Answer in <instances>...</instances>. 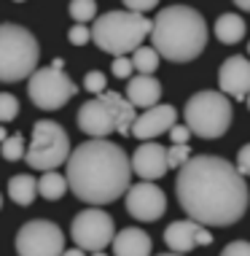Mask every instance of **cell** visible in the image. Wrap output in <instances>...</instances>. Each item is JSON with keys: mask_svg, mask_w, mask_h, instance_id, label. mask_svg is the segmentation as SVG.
I'll return each mask as SVG.
<instances>
[{"mask_svg": "<svg viewBox=\"0 0 250 256\" xmlns=\"http://www.w3.org/2000/svg\"><path fill=\"white\" fill-rule=\"evenodd\" d=\"M65 181L81 202L94 208L116 202L121 194H127L132 181L129 156L116 143L89 138L70 151Z\"/></svg>", "mask_w": 250, "mask_h": 256, "instance_id": "2", "label": "cell"}, {"mask_svg": "<svg viewBox=\"0 0 250 256\" xmlns=\"http://www.w3.org/2000/svg\"><path fill=\"white\" fill-rule=\"evenodd\" d=\"M62 256H86L81 251V248H65V251H62Z\"/></svg>", "mask_w": 250, "mask_h": 256, "instance_id": "34", "label": "cell"}, {"mask_svg": "<svg viewBox=\"0 0 250 256\" xmlns=\"http://www.w3.org/2000/svg\"><path fill=\"white\" fill-rule=\"evenodd\" d=\"M108 78H105V73H100V70H89L86 76H83V89H86L89 94H97L100 98L102 92H108Z\"/></svg>", "mask_w": 250, "mask_h": 256, "instance_id": "26", "label": "cell"}, {"mask_svg": "<svg viewBox=\"0 0 250 256\" xmlns=\"http://www.w3.org/2000/svg\"><path fill=\"white\" fill-rule=\"evenodd\" d=\"M51 70H65V60H62V57H57V60L51 62Z\"/></svg>", "mask_w": 250, "mask_h": 256, "instance_id": "35", "label": "cell"}, {"mask_svg": "<svg viewBox=\"0 0 250 256\" xmlns=\"http://www.w3.org/2000/svg\"><path fill=\"white\" fill-rule=\"evenodd\" d=\"M164 243L170 246L172 254H189L197 246H213V234L207 232V226L197 224V221H172L164 230Z\"/></svg>", "mask_w": 250, "mask_h": 256, "instance_id": "14", "label": "cell"}, {"mask_svg": "<svg viewBox=\"0 0 250 256\" xmlns=\"http://www.w3.org/2000/svg\"><path fill=\"white\" fill-rule=\"evenodd\" d=\"M135 108L121 98L119 92H102L100 98L83 102L78 110V127L92 140H105L113 132L129 138V130L135 124Z\"/></svg>", "mask_w": 250, "mask_h": 256, "instance_id": "5", "label": "cell"}, {"mask_svg": "<svg viewBox=\"0 0 250 256\" xmlns=\"http://www.w3.org/2000/svg\"><path fill=\"white\" fill-rule=\"evenodd\" d=\"M151 40L159 60L167 62H191L207 46L205 16L191 6H167L151 19Z\"/></svg>", "mask_w": 250, "mask_h": 256, "instance_id": "3", "label": "cell"}, {"mask_svg": "<svg viewBox=\"0 0 250 256\" xmlns=\"http://www.w3.org/2000/svg\"><path fill=\"white\" fill-rule=\"evenodd\" d=\"M70 238L75 240V248H81L83 254L105 251L110 240H113V218H110V213L100 210V208H86V210H81L73 218Z\"/></svg>", "mask_w": 250, "mask_h": 256, "instance_id": "10", "label": "cell"}, {"mask_svg": "<svg viewBox=\"0 0 250 256\" xmlns=\"http://www.w3.org/2000/svg\"><path fill=\"white\" fill-rule=\"evenodd\" d=\"M186 127L191 135H199L205 140L226 135V130L232 127L234 110H232V100L226 94L215 92V89H205V92L191 94L183 110Z\"/></svg>", "mask_w": 250, "mask_h": 256, "instance_id": "7", "label": "cell"}, {"mask_svg": "<svg viewBox=\"0 0 250 256\" xmlns=\"http://www.w3.org/2000/svg\"><path fill=\"white\" fill-rule=\"evenodd\" d=\"M0 154H3L5 162H19V159H24V138L22 135H8L0 143Z\"/></svg>", "mask_w": 250, "mask_h": 256, "instance_id": "23", "label": "cell"}, {"mask_svg": "<svg viewBox=\"0 0 250 256\" xmlns=\"http://www.w3.org/2000/svg\"><path fill=\"white\" fill-rule=\"evenodd\" d=\"M8 197L11 202L16 205H32L38 197V178H32L30 172H22V176H13L8 181Z\"/></svg>", "mask_w": 250, "mask_h": 256, "instance_id": "20", "label": "cell"}, {"mask_svg": "<svg viewBox=\"0 0 250 256\" xmlns=\"http://www.w3.org/2000/svg\"><path fill=\"white\" fill-rule=\"evenodd\" d=\"M237 8H242V11H250V0H240V3H237Z\"/></svg>", "mask_w": 250, "mask_h": 256, "instance_id": "36", "label": "cell"}, {"mask_svg": "<svg viewBox=\"0 0 250 256\" xmlns=\"http://www.w3.org/2000/svg\"><path fill=\"white\" fill-rule=\"evenodd\" d=\"M67 11H70V16L75 19V24H86L89 19H97V3L94 0H73Z\"/></svg>", "mask_w": 250, "mask_h": 256, "instance_id": "24", "label": "cell"}, {"mask_svg": "<svg viewBox=\"0 0 250 256\" xmlns=\"http://www.w3.org/2000/svg\"><path fill=\"white\" fill-rule=\"evenodd\" d=\"M40 46L22 24H0V81L16 84L38 70Z\"/></svg>", "mask_w": 250, "mask_h": 256, "instance_id": "6", "label": "cell"}, {"mask_svg": "<svg viewBox=\"0 0 250 256\" xmlns=\"http://www.w3.org/2000/svg\"><path fill=\"white\" fill-rule=\"evenodd\" d=\"M113 254L116 256H151V238L137 226H127L119 234H113Z\"/></svg>", "mask_w": 250, "mask_h": 256, "instance_id": "18", "label": "cell"}, {"mask_svg": "<svg viewBox=\"0 0 250 256\" xmlns=\"http://www.w3.org/2000/svg\"><path fill=\"white\" fill-rule=\"evenodd\" d=\"M248 57H250V40H248Z\"/></svg>", "mask_w": 250, "mask_h": 256, "instance_id": "40", "label": "cell"}, {"mask_svg": "<svg viewBox=\"0 0 250 256\" xmlns=\"http://www.w3.org/2000/svg\"><path fill=\"white\" fill-rule=\"evenodd\" d=\"M156 256H180V254H156Z\"/></svg>", "mask_w": 250, "mask_h": 256, "instance_id": "39", "label": "cell"}, {"mask_svg": "<svg viewBox=\"0 0 250 256\" xmlns=\"http://www.w3.org/2000/svg\"><path fill=\"white\" fill-rule=\"evenodd\" d=\"M132 172L143 178V181L154 184L167 176V148L159 146L156 140H145L143 146L135 148V156L129 159Z\"/></svg>", "mask_w": 250, "mask_h": 256, "instance_id": "16", "label": "cell"}, {"mask_svg": "<svg viewBox=\"0 0 250 256\" xmlns=\"http://www.w3.org/2000/svg\"><path fill=\"white\" fill-rule=\"evenodd\" d=\"M178 202L191 221L202 226H229L245 216L250 192L245 178L229 159L191 156L175 178Z\"/></svg>", "mask_w": 250, "mask_h": 256, "instance_id": "1", "label": "cell"}, {"mask_svg": "<svg viewBox=\"0 0 250 256\" xmlns=\"http://www.w3.org/2000/svg\"><path fill=\"white\" fill-rule=\"evenodd\" d=\"M19 116V100L8 92H0V122L8 124Z\"/></svg>", "mask_w": 250, "mask_h": 256, "instance_id": "25", "label": "cell"}, {"mask_svg": "<svg viewBox=\"0 0 250 256\" xmlns=\"http://www.w3.org/2000/svg\"><path fill=\"white\" fill-rule=\"evenodd\" d=\"M62 251H65V234L54 221L35 218L16 232L19 256H62Z\"/></svg>", "mask_w": 250, "mask_h": 256, "instance_id": "11", "label": "cell"}, {"mask_svg": "<svg viewBox=\"0 0 250 256\" xmlns=\"http://www.w3.org/2000/svg\"><path fill=\"white\" fill-rule=\"evenodd\" d=\"M154 8H156V0H127V3H124V11L137 14V16H143V14H148Z\"/></svg>", "mask_w": 250, "mask_h": 256, "instance_id": "29", "label": "cell"}, {"mask_svg": "<svg viewBox=\"0 0 250 256\" xmlns=\"http://www.w3.org/2000/svg\"><path fill=\"white\" fill-rule=\"evenodd\" d=\"M175 122H178L175 106H154V108L143 110V114L135 119L129 135H135L137 140L145 143V140H154V138H159L162 132H170V130L175 127Z\"/></svg>", "mask_w": 250, "mask_h": 256, "instance_id": "15", "label": "cell"}, {"mask_svg": "<svg viewBox=\"0 0 250 256\" xmlns=\"http://www.w3.org/2000/svg\"><path fill=\"white\" fill-rule=\"evenodd\" d=\"M159 98H162V84L154 76H135V78L127 84V100L132 108H154L159 106Z\"/></svg>", "mask_w": 250, "mask_h": 256, "instance_id": "17", "label": "cell"}, {"mask_svg": "<svg viewBox=\"0 0 250 256\" xmlns=\"http://www.w3.org/2000/svg\"><path fill=\"white\" fill-rule=\"evenodd\" d=\"M245 100H248V108H250V94H248V98H245Z\"/></svg>", "mask_w": 250, "mask_h": 256, "instance_id": "41", "label": "cell"}, {"mask_svg": "<svg viewBox=\"0 0 250 256\" xmlns=\"http://www.w3.org/2000/svg\"><path fill=\"white\" fill-rule=\"evenodd\" d=\"M221 256H250V243L248 240H234L221 251Z\"/></svg>", "mask_w": 250, "mask_h": 256, "instance_id": "30", "label": "cell"}, {"mask_svg": "<svg viewBox=\"0 0 250 256\" xmlns=\"http://www.w3.org/2000/svg\"><path fill=\"white\" fill-rule=\"evenodd\" d=\"M70 156V138L51 119H40L32 124V140L30 148H24V159L32 170L51 172Z\"/></svg>", "mask_w": 250, "mask_h": 256, "instance_id": "8", "label": "cell"}, {"mask_svg": "<svg viewBox=\"0 0 250 256\" xmlns=\"http://www.w3.org/2000/svg\"><path fill=\"white\" fill-rule=\"evenodd\" d=\"M234 168H237V172H240L242 178L250 176V143L240 148V154H237V164H234Z\"/></svg>", "mask_w": 250, "mask_h": 256, "instance_id": "32", "label": "cell"}, {"mask_svg": "<svg viewBox=\"0 0 250 256\" xmlns=\"http://www.w3.org/2000/svg\"><path fill=\"white\" fill-rule=\"evenodd\" d=\"M167 210V197L156 184H135L127 189V213L137 221H159Z\"/></svg>", "mask_w": 250, "mask_h": 256, "instance_id": "12", "label": "cell"}, {"mask_svg": "<svg viewBox=\"0 0 250 256\" xmlns=\"http://www.w3.org/2000/svg\"><path fill=\"white\" fill-rule=\"evenodd\" d=\"M65 192H67V181H65V176L57 170H51V172H43V176L38 178V194L43 197V200H62L65 197Z\"/></svg>", "mask_w": 250, "mask_h": 256, "instance_id": "21", "label": "cell"}, {"mask_svg": "<svg viewBox=\"0 0 250 256\" xmlns=\"http://www.w3.org/2000/svg\"><path fill=\"white\" fill-rule=\"evenodd\" d=\"M132 68H137L140 76H151L159 68V54L154 52V46H140V49L132 52Z\"/></svg>", "mask_w": 250, "mask_h": 256, "instance_id": "22", "label": "cell"}, {"mask_svg": "<svg viewBox=\"0 0 250 256\" xmlns=\"http://www.w3.org/2000/svg\"><path fill=\"white\" fill-rule=\"evenodd\" d=\"M89 32H92V40L102 52L127 57L129 52L140 49L143 40L151 36V19L129 11H108L94 19Z\"/></svg>", "mask_w": 250, "mask_h": 256, "instance_id": "4", "label": "cell"}, {"mask_svg": "<svg viewBox=\"0 0 250 256\" xmlns=\"http://www.w3.org/2000/svg\"><path fill=\"white\" fill-rule=\"evenodd\" d=\"M67 40H70L73 46H83L92 40V32H89V24H73L70 32H67Z\"/></svg>", "mask_w": 250, "mask_h": 256, "instance_id": "28", "label": "cell"}, {"mask_svg": "<svg viewBox=\"0 0 250 256\" xmlns=\"http://www.w3.org/2000/svg\"><path fill=\"white\" fill-rule=\"evenodd\" d=\"M0 208H3V194H0Z\"/></svg>", "mask_w": 250, "mask_h": 256, "instance_id": "42", "label": "cell"}, {"mask_svg": "<svg viewBox=\"0 0 250 256\" xmlns=\"http://www.w3.org/2000/svg\"><path fill=\"white\" fill-rule=\"evenodd\" d=\"M191 159V148L189 146H172L167 148V170H180L186 162Z\"/></svg>", "mask_w": 250, "mask_h": 256, "instance_id": "27", "label": "cell"}, {"mask_svg": "<svg viewBox=\"0 0 250 256\" xmlns=\"http://www.w3.org/2000/svg\"><path fill=\"white\" fill-rule=\"evenodd\" d=\"M75 92H78V86L65 70L40 68L27 81V94H30L32 106H38L40 110H59L70 98H75Z\"/></svg>", "mask_w": 250, "mask_h": 256, "instance_id": "9", "label": "cell"}, {"mask_svg": "<svg viewBox=\"0 0 250 256\" xmlns=\"http://www.w3.org/2000/svg\"><path fill=\"white\" fill-rule=\"evenodd\" d=\"M245 32H248V24H245V19L237 16V14H221L218 19H215V36H218L221 44H240L242 38H245Z\"/></svg>", "mask_w": 250, "mask_h": 256, "instance_id": "19", "label": "cell"}, {"mask_svg": "<svg viewBox=\"0 0 250 256\" xmlns=\"http://www.w3.org/2000/svg\"><path fill=\"white\" fill-rule=\"evenodd\" d=\"M218 92L226 94V98L234 100H245L250 94V60L242 57V54H234V57L224 60L218 70Z\"/></svg>", "mask_w": 250, "mask_h": 256, "instance_id": "13", "label": "cell"}, {"mask_svg": "<svg viewBox=\"0 0 250 256\" xmlns=\"http://www.w3.org/2000/svg\"><path fill=\"white\" fill-rule=\"evenodd\" d=\"M92 256H108L105 251H97V254H92Z\"/></svg>", "mask_w": 250, "mask_h": 256, "instance_id": "38", "label": "cell"}, {"mask_svg": "<svg viewBox=\"0 0 250 256\" xmlns=\"http://www.w3.org/2000/svg\"><path fill=\"white\" fill-rule=\"evenodd\" d=\"M5 138H8V135H5V127H0V143H3Z\"/></svg>", "mask_w": 250, "mask_h": 256, "instance_id": "37", "label": "cell"}, {"mask_svg": "<svg viewBox=\"0 0 250 256\" xmlns=\"http://www.w3.org/2000/svg\"><path fill=\"white\" fill-rule=\"evenodd\" d=\"M132 70H135V68H132L129 57H116L113 60V76H116V78H129Z\"/></svg>", "mask_w": 250, "mask_h": 256, "instance_id": "33", "label": "cell"}, {"mask_svg": "<svg viewBox=\"0 0 250 256\" xmlns=\"http://www.w3.org/2000/svg\"><path fill=\"white\" fill-rule=\"evenodd\" d=\"M170 138H172V146H189L191 132H189V127H186V124H175V127L170 130Z\"/></svg>", "mask_w": 250, "mask_h": 256, "instance_id": "31", "label": "cell"}]
</instances>
